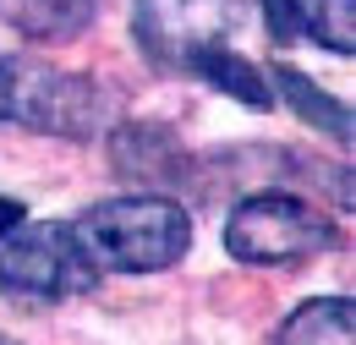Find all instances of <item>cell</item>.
<instances>
[{"label": "cell", "instance_id": "cell-1", "mask_svg": "<svg viewBox=\"0 0 356 345\" xmlns=\"http://www.w3.org/2000/svg\"><path fill=\"white\" fill-rule=\"evenodd\" d=\"M72 241L99 274H154L186 258L192 219L159 192H137V198L93 203L83 219H72Z\"/></svg>", "mask_w": 356, "mask_h": 345}, {"label": "cell", "instance_id": "cell-2", "mask_svg": "<svg viewBox=\"0 0 356 345\" xmlns=\"http://www.w3.org/2000/svg\"><path fill=\"white\" fill-rule=\"evenodd\" d=\"M0 121L49 137H99L115 121V93L83 72H55L28 55H0Z\"/></svg>", "mask_w": 356, "mask_h": 345}, {"label": "cell", "instance_id": "cell-3", "mask_svg": "<svg viewBox=\"0 0 356 345\" xmlns=\"http://www.w3.org/2000/svg\"><path fill=\"white\" fill-rule=\"evenodd\" d=\"M225 247H230V258L258 263V268L312 263L334 247V219L291 192H258V198L236 203V214L225 219Z\"/></svg>", "mask_w": 356, "mask_h": 345}, {"label": "cell", "instance_id": "cell-4", "mask_svg": "<svg viewBox=\"0 0 356 345\" xmlns=\"http://www.w3.org/2000/svg\"><path fill=\"white\" fill-rule=\"evenodd\" d=\"M99 285V268H93L77 241H72V225H22L0 241V296L11 302H66V296H88Z\"/></svg>", "mask_w": 356, "mask_h": 345}, {"label": "cell", "instance_id": "cell-5", "mask_svg": "<svg viewBox=\"0 0 356 345\" xmlns=\"http://www.w3.org/2000/svg\"><path fill=\"white\" fill-rule=\"evenodd\" d=\"M236 0H137V39L154 61L186 66L192 55L230 39Z\"/></svg>", "mask_w": 356, "mask_h": 345}, {"label": "cell", "instance_id": "cell-6", "mask_svg": "<svg viewBox=\"0 0 356 345\" xmlns=\"http://www.w3.org/2000/svg\"><path fill=\"white\" fill-rule=\"evenodd\" d=\"M186 72H197L203 83H214L220 93L241 99L247 110H268V104H274V88L264 83V72H258L247 55H236L230 44H214V49L192 55V61H186Z\"/></svg>", "mask_w": 356, "mask_h": 345}, {"label": "cell", "instance_id": "cell-7", "mask_svg": "<svg viewBox=\"0 0 356 345\" xmlns=\"http://www.w3.org/2000/svg\"><path fill=\"white\" fill-rule=\"evenodd\" d=\"M99 11V0H0V17L28 39H72Z\"/></svg>", "mask_w": 356, "mask_h": 345}, {"label": "cell", "instance_id": "cell-8", "mask_svg": "<svg viewBox=\"0 0 356 345\" xmlns=\"http://www.w3.org/2000/svg\"><path fill=\"white\" fill-rule=\"evenodd\" d=\"M274 345H356V307L346 296H318L302 302Z\"/></svg>", "mask_w": 356, "mask_h": 345}, {"label": "cell", "instance_id": "cell-9", "mask_svg": "<svg viewBox=\"0 0 356 345\" xmlns=\"http://www.w3.org/2000/svg\"><path fill=\"white\" fill-rule=\"evenodd\" d=\"M268 77H274V88L285 93V104H291V110H296V115H302L307 127L329 131L334 143H351V110H346L340 99H329V93H318L307 72H296V66H274Z\"/></svg>", "mask_w": 356, "mask_h": 345}, {"label": "cell", "instance_id": "cell-10", "mask_svg": "<svg viewBox=\"0 0 356 345\" xmlns=\"http://www.w3.org/2000/svg\"><path fill=\"white\" fill-rule=\"evenodd\" d=\"M132 143H143V154L137 148H127V143H115V159H121V175H159V181H176L181 175V148L165 137L159 127H132L127 131Z\"/></svg>", "mask_w": 356, "mask_h": 345}, {"label": "cell", "instance_id": "cell-11", "mask_svg": "<svg viewBox=\"0 0 356 345\" xmlns=\"http://www.w3.org/2000/svg\"><path fill=\"white\" fill-rule=\"evenodd\" d=\"M302 28L323 49L351 55L356 49V0H302Z\"/></svg>", "mask_w": 356, "mask_h": 345}, {"label": "cell", "instance_id": "cell-12", "mask_svg": "<svg viewBox=\"0 0 356 345\" xmlns=\"http://www.w3.org/2000/svg\"><path fill=\"white\" fill-rule=\"evenodd\" d=\"M264 28L274 44H296L302 39V0H258Z\"/></svg>", "mask_w": 356, "mask_h": 345}, {"label": "cell", "instance_id": "cell-13", "mask_svg": "<svg viewBox=\"0 0 356 345\" xmlns=\"http://www.w3.org/2000/svg\"><path fill=\"white\" fill-rule=\"evenodd\" d=\"M28 225V209L17 203V198H0V241L11 236V230H22Z\"/></svg>", "mask_w": 356, "mask_h": 345}, {"label": "cell", "instance_id": "cell-14", "mask_svg": "<svg viewBox=\"0 0 356 345\" xmlns=\"http://www.w3.org/2000/svg\"><path fill=\"white\" fill-rule=\"evenodd\" d=\"M0 345H17V340H6V335H0Z\"/></svg>", "mask_w": 356, "mask_h": 345}]
</instances>
